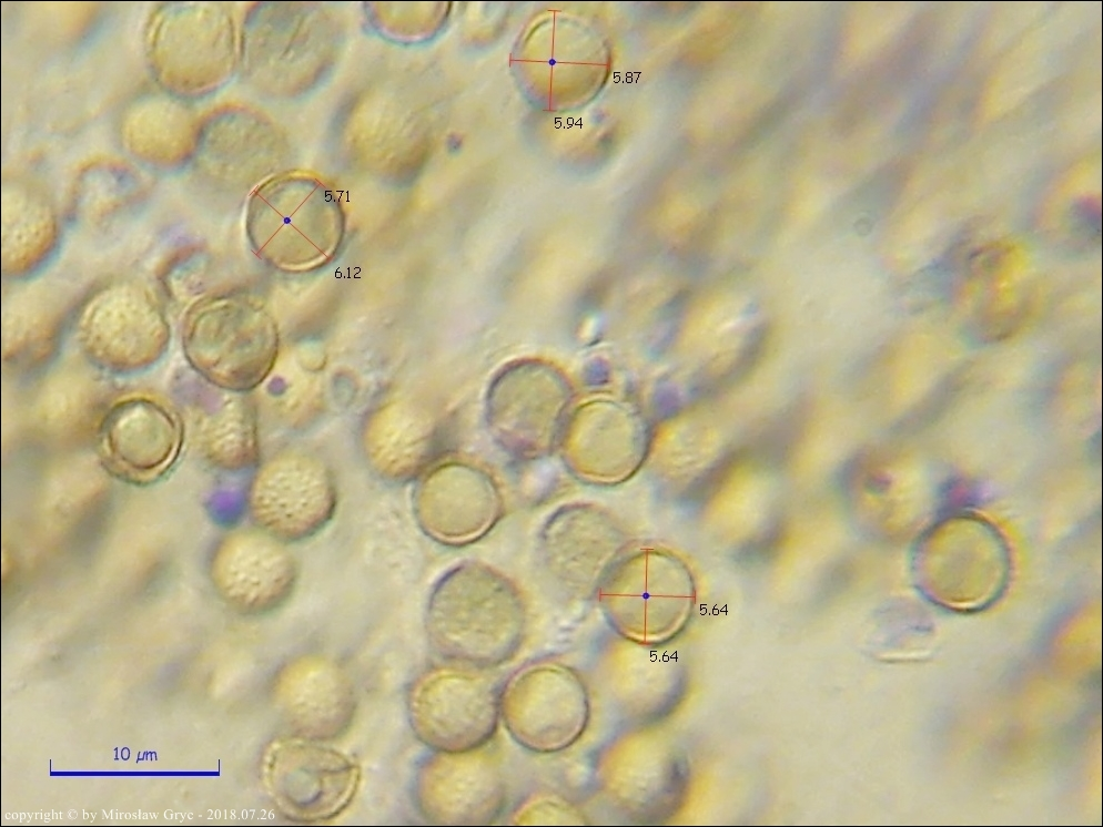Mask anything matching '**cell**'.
<instances>
[{
    "mask_svg": "<svg viewBox=\"0 0 1103 827\" xmlns=\"http://www.w3.org/2000/svg\"><path fill=\"white\" fill-rule=\"evenodd\" d=\"M527 625V604L516 583L492 565L472 560L437 581L425 615L427 639L437 655L482 670L510 661Z\"/></svg>",
    "mask_w": 1103,
    "mask_h": 827,
    "instance_id": "cell-1",
    "label": "cell"
},
{
    "mask_svg": "<svg viewBox=\"0 0 1103 827\" xmlns=\"http://www.w3.org/2000/svg\"><path fill=\"white\" fill-rule=\"evenodd\" d=\"M190 367L213 387L244 392L269 374L276 333L264 307L241 292L212 294L186 310L181 334Z\"/></svg>",
    "mask_w": 1103,
    "mask_h": 827,
    "instance_id": "cell-2",
    "label": "cell"
},
{
    "mask_svg": "<svg viewBox=\"0 0 1103 827\" xmlns=\"http://www.w3.org/2000/svg\"><path fill=\"white\" fill-rule=\"evenodd\" d=\"M694 579L675 553L656 548L628 550L600 583L596 599L608 625L625 640L661 644L686 624Z\"/></svg>",
    "mask_w": 1103,
    "mask_h": 827,
    "instance_id": "cell-3",
    "label": "cell"
},
{
    "mask_svg": "<svg viewBox=\"0 0 1103 827\" xmlns=\"http://www.w3.org/2000/svg\"><path fill=\"white\" fill-rule=\"evenodd\" d=\"M83 354L115 374L144 370L168 350L171 330L154 293L128 278L103 284L83 302L77 318Z\"/></svg>",
    "mask_w": 1103,
    "mask_h": 827,
    "instance_id": "cell-4",
    "label": "cell"
},
{
    "mask_svg": "<svg viewBox=\"0 0 1103 827\" xmlns=\"http://www.w3.org/2000/svg\"><path fill=\"white\" fill-rule=\"evenodd\" d=\"M500 688L482 668L452 662L431 667L409 686V725L435 752L482 748L498 727Z\"/></svg>",
    "mask_w": 1103,
    "mask_h": 827,
    "instance_id": "cell-5",
    "label": "cell"
},
{
    "mask_svg": "<svg viewBox=\"0 0 1103 827\" xmlns=\"http://www.w3.org/2000/svg\"><path fill=\"white\" fill-rule=\"evenodd\" d=\"M260 775L275 808L297 823L338 816L354 799L361 779L360 767L346 754L297 735L266 745Z\"/></svg>",
    "mask_w": 1103,
    "mask_h": 827,
    "instance_id": "cell-6",
    "label": "cell"
},
{
    "mask_svg": "<svg viewBox=\"0 0 1103 827\" xmlns=\"http://www.w3.org/2000/svg\"><path fill=\"white\" fill-rule=\"evenodd\" d=\"M499 712L518 745L553 754L570 747L585 733L590 701L578 672L564 663L540 661L523 666L506 681Z\"/></svg>",
    "mask_w": 1103,
    "mask_h": 827,
    "instance_id": "cell-7",
    "label": "cell"
},
{
    "mask_svg": "<svg viewBox=\"0 0 1103 827\" xmlns=\"http://www.w3.org/2000/svg\"><path fill=\"white\" fill-rule=\"evenodd\" d=\"M628 550V532L618 515L596 503L573 502L559 507L542 525L535 557L559 590L588 599Z\"/></svg>",
    "mask_w": 1103,
    "mask_h": 827,
    "instance_id": "cell-8",
    "label": "cell"
},
{
    "mask_svg": "<svg viewBox=\"0 0 1103 827\" xmlns=\"http://www.w3.org/2000/svg\"><path fill=\"white\" fill-rule=\"evenodd\" d=\"M337 501L336 481L326 462L296 451L261 463L246 494L254 527L287 544L322 531L334 517Z\"/></svg>",
    "mask_w": 1103,
    "mask_h": 827,
    "instance_id": "cell-9",
    "label": "cell"
},
{
    "mask_svg": "<svg viewBox=\"0 0 1103 827\" xmlns=\"http://www.w3.org/2000/svg\"><path fill=\"white\" fill-rule=\"evenodd\" d=\"M505 511L494 476L469 460L439 459L418 479L414 512L426 535L446 545H466L485 537Z\"/></svg>",
    "mask_w": 1103,
    "mask_h": 827,
    "instance_id": "cell-10",
    "label": "cell"
},
{
    "mask_svg": "<svg viewBox=\"0 0 1103 827\" xmlns=\"http://www.w3.org/2000/svg\"><path fill=\"white\" fill-rule=\"evenodd\" d=\"M231 50L230 23L212 7L170 4L152 24V65L176 92L200 93L215 85L229 69Z\"/></svg>",
    "mask_w": 1103,
    "mask_h": 827,
    "instance_id": "cell-11",
    "label": "cell"
},
{
    "mask_svg": "<svg viewBox=\"0 0 1103 827\" xmlns=\"http://www.w3.org/2000/svg\"><path fill=\"white\" fill-rule=\"evenodd\" d=\"M209 572L215 592L230 608L263 615L290 599L298 564L287 543L253 527L231 531L217 542Z\"/></svg>",
    "mask_w": 1103,
    "mask_h": 827,
    "instance_id": "cell-12",
    "label": "cell"
},
{
    "mask_svg": "<svg viewBox=\"0 0 1103 827\" xmlns=\"http://www.w3.org/2000/svg\"><path fill=\"white\" fill-rule=\"evenodd\" d=\"M185 427L163 402L133 396L115 402L99 427L102 464L115 478L146 484L161 478L176 461Z\"/></svg>",
    "mask_w": 1103,
    "mask_h": 827,
    "instance_id": "cell-13",
    "label": "cell"
},
{
    "mask_svg": "<svg viewBox=\"0 0 1103 827\" xmlns=\"http://www.w3.org/2000/svg\"><path fill=\"white\" fill-rule=\"evenodd\" d=\"M421 814L442 825H483L505 808L506 783L494 758L480 748L436 752L421 766L415 784Z\"/></svg>",
    "mask_w": 1103,
    "mask_h": 827,
    "instance_id": "cell-14",
    "label": "cell"
},
{
    "mask_svg": "<svg viewBox=\"0 0 1103 827\" xmlns=\"http://www.w3.org/2000/svg\"><path fill=\"white\" fill-rule=\"evenodd\" d=\"M271 696L293 735L320 742L342 735L356 708L353 684L344 668L316 654L285 663L275 673Z\"/></svg>",
    "mask_w": 1103,
    "mask_h": 827,
    "instance_id": "cell-15",
    "label": "cell"
},
{
    "mask_svg": "<svg viewBox=\"0 0 1103 827\" xmlns=\"http://www.w3.org/2000/svg\"><path fill=\"white\" fill-rule=\"evenodd\" d=\"M57 217L47 196L29 184H10L2 194L1 266L4 275L30 274L51 253Z\"/></svg>",
    "mask_w": 1103,
    "mask_h": 827,
    "instance_id": "cell-16",
    "label": "cell"
},
{
    "mask_svg": "<svg viewBox=\"0 0 1103 827\" xmlns=\"http://www.w3.org/2000/svg\"><path fill=\"white\" fill-rule=\"evenodd\" d=\"M193 113L183 103L164 95L135 102L123 121L129 149L150 163L179 164L196 147L200 130Z\"/></svg>",
    "mask_w": 1103,
    "mask_h": 827,
    "instance_id": "cell-17",
    "label": "cell"
},
{
    "mask_svg": "<svg viewBox=\"0 0 1103 827\" xmlns=\"http://www.w3.org/2000/svg\"><path fill=\"white\" fill-rule=\"evenodd\" d=\"M300 197V194H298ZM340 217L331 196L324 191L308 193L305 201L300 198L283 204L280 202L269 212L270 239H276V261L286 247L293 248L295 267H311L332 254L340 239Z\"/></svg>",
    "mask_w": 1103,
    "mask_h": 827,
    "instance_id": "cell-18",
    "label": "cell"
},
{
    "mask_svg": "<svg viewBox=\"0 0 1103 827\" xmlns=\"http://www.w3.org/2000/svg\"><path fill=\"white\" fill-rule=\"evenodd\" d=\"M194 430L202 455L213 467L239 472L257 463L255 419L243 399L233 396L221 399L198 417Z\"/></svg>",
    "mask_w": 1103,
    "mask_h": 827,
    "instance_id": "cell-19",
    "label": "cell"
},
{
    "mask_svg": "<svg viewBox=\"0 0 1103 827\" xmlns=\"http://www.w3.org/2000/svg\"><path fill=\"white\" fill-rule=\"evenodd\" d=\"M1070 228L1073 237L1085 243H1100L1101 214L1099 204L1090 200L1077 202L1071 208Z\"/></svg>",
    "mask_w": 1103,
    "mask_h": 827,
    "instance_id": "cell-20",
    "label": "cell"
}]
</instances>
